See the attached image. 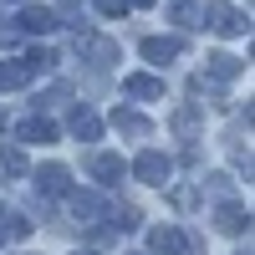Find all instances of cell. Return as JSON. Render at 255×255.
<instances>
[{
  "label": "cell",
  "instance_id": "cell-13",
  "mask_svg": "<svg viewBox=\"0 0 255 255\" xmlns=\"http://www.w3.org/2000/svg\"><path fill=\"white\" fill-rule=\"evenodd\" d=\"M92 179L118 184V179H123V158H118V153H97V158H92Z\"/></svg>",
  "mask_w": 255,
  "mask_h": 255
},
{
  "label": "cell",
  "instance_id": "cell-14",
  "mask_svg": "<svg viewBox=\"0 0 255 255\" xmlns=\"http://www.w3.org/2000/svg\"><path fill=\"white\" fill-rule=\"evenodd\" d=\"M240 67H245V61H240V56H230V51H215V56H209V77H215V82L235 77Z\"/></svg>",
  "mask_w": 255,
  "mask_h": 255
},
{
  "label": "cell",
  "instance_id": "cell-19",
  "mask_svg": "<svg viewBox=\"0 0 255 255\" xmlns=\"http://www.w3.org/2000/svg\"><path fill=\"white\" fill-rule=\"evenodd\" d=\"M0 46H20V26L15 20H0Z\"/></svg>",
  "mask_w": 255,
  "mask_h": 255
},
{
  "label": "cell",
  "instance_id": "cell-11",
  "mask_svg": "<svg viewBox=\"0 0 255 255\" xmlns=\"http://www.w3.org/2000/svg\"><path fill=\"white\" fill-rule=\"evenodd\" d=\"M72 133H77L82 143H97V138H102V123H97V113H92V108H77V113H72Z\"/></svg>",
  "mask_w": 255,
  "mask_h": 255
},
{
  "label": "cell",
  "instance_id": "cell-6",
  "mask_svg": "<svg viewBox=\"0 0 255 255\" xmlns=\"http://www.w3.org/2000/svg\"><path fill=\"white\" fill-rule=\"evenodd\" d=\"M215 225L225 230V235H245V230H250V209L245 204H220L215 209Z\"/></svg>",
  "mask_w": 255,
  "mask_h": 255
},
{
  "label": "cell",
  "instance_id": "cell-20",
  "mask_svg": "<svg viewBox=\"0 0 255 255\" xmlns=\"http://www.w3.org/2000/svg\"><path fill=\"white\" fill-rule=\"evenodd\" d=\"M174 20H179V26H204V20H199V5H179Z\"/></svg>",
  "mask_w": 255,
  "mask_h": 255
},
{
  "label": "cell",
  "instance_id": "cell-25",
  "mask_svg": "<svg viewBox=\"0 0 255 255\" xmlns=\"http://www.w3.org/2000/svg\"><path fill=\"white\" fill-rule=\"evenodd\" d=\"M240 255H250V250H240Z\"/></svg>",
  "mask_w": 255,
  "mask_h": 255
},
{
  "label": "cell",
  "instance_id": "cell-21",
  "mask_svg": "<svg viewBox=\"0 0 255 255\" xmlns=\"http://www.w3.org/2000/svg\"><path fill=\"white\" fill-rule=\"evenodd\" d=\"M92 5H97L102 15H123V10H128V0H92Z\"/></svg>",
  "mask_w": 255,
  "mask_h": 255
},
{
  "label": "cell",
  "instance_id": "cell-7",
  "mask_svg": "<svg viewBox=\"0 0 255 255\" xmlns=\"http://www.w3.org/2000/svg\"><path fill=\"white\" fill-rule=\"evenodd\" d=\"M148 245H153V255H179V250H189L184 230H174V225H158L153 235H148Z\"/></svg>",
  "mask_w": 255,
  "mask_h": 255
},
{
  "label": "cell",
  "instance_id": "cell-9",
  "mask_svg": "<svg viewBox=\"0 0 255 255\" xmlns=\"http://www.w3.org/2000/svg\"><path fill=\"white\" fill-rule=\"evenodd\" d=\"M123 92H128V97H138V102H158V97H163V82L138 72V77H128V82H123Z\"/></svg>",
  "mask_w": 255,
  "mask_h": 255
},
{
  "label": "cell",
  "instance_id": "cell-15",
  "mask_svg": "<svg viewBox=\"0 0 255 255\" xmlns=\"http://www.w3.org/2000/svg\"><path fill=\"white\" fill-rule=\"evenodd\" d=\"M20 138H26V143H51L56 128H51L46 118H26V123H20Z\"/></svg>",
  "mask_w": 255,
  "mask_h": 255
},
{
  "label": "cell",
  "instance_id": "cell-18",
  "mask_svg": "<svg viewBox=\"0 0 255 255\" xmlns=\"http://www.w3.org/2000/svg\"><path fill=\"white\" fill-rule=\"evenodd\" d=\"M0 168L5 174H26V153L20 148H0Z\"/></svg>",
  "mask_w": 255,
  "mask_h": 255
},
{
  "label": "cell",
  "instance_id": "cell-17",
  "mask_svg": "<svg viewBox=\"0 0 255 255\" xmlns=\"http://www.w3.org/2000/svg\"><path fill=\"white\" fill-rule=\"evenodd\" d=\"M194 128H199V108H179V113H174V133H179V138H189Z\"/></svg>",
  "mask_w": 255,
  "mask_h": 255
},
{
  "label": "cell",
  "instance_id": "cell-10",
  "mask_svg": "<svg viewBox=\"0 0 255 255\" xmlns=\"http://www.w3.org/2000/svg\"><path fill=\"white\" fill-rule=\"evenodd\" d=\"M36 184H41V194H67L72 174H67L61 163H46V168H36Z\"/></svg>",
  "mask_w": 255,
  "mask_h": 255
},
{
  "label": "cell",
  "instance_id": "cell-8",
  "mask_svg": "<svg viewBox=\"0 0 255 255\" xmlns=\"http://www.w3.org/2000/svg\"><path fill=\"white\" fill-rule=\"evenodd\" d=\"M113 128L128 133V138H148V133H153V123H148L143 113H133V108H118V113H113Z\"/></svg>",
  "mask_w": 255,
  "mask_h": 255
},
{
  "label": "cell",
  "instance_id": "cell-3",
  "mask_svg": "<svg viewBox=\"0 0 255 255\" xmlns=\"http://www.w3.org/2000/svg\"><path fill=\"white\" fill-rule=\"evenodd\" d=\"M77 51L92 56V67H113V61H118V46L108 36H92V31H77Z\"/></svg>",
  "mask_w": 255,
  "mask_h": 255
},
{
  "label": "cell",
  "instance_id": "cell-22",
  "mask_svg": "<svg viewBox=\"0 0 255 255\" xmlns=\"http://www.w3.org/2000/svg\"><path fill=\"white\" fill-rule=\"evenodd\" d=\"M56 5H67V10H72V5H77V0H56Z\"/></svg>",
  "mask_w": 255,
  "mask_h": 255
},
{
  "label": "cell",
  "instance_id": "cell-16",
  "mask_svg": "<svg viewBox=\"0 0 255 255\" xmlns=\"http://www.w3.org/2000/svg\"><path fill=\"white\" fill-rule=\"evenodd\" d=\"M102 209H108V204H102L97 194H72V215L77 220H102Z\"/></svg>",
  "mask_w": 255,
  "mask_h": 255
},
{
  "label": "cell",
  "instance_id": "cell-2",
  "mask_svg": "<svg viewBox=\"0 0 255 255\" xmlns=\"http://www.w3.org/2000/svg\"><path fill=\"white\" fill-rule=\"evenodd\" d=\"M15 26H20V36H51L61 26V15L51 5H26V10L15 15Z\"/></svg>",
  "mask_w": 255,
  "mask_h": 255
},
{
  "label": "cell",
  "instance_id": "cell-5",
  "mask_svg": "<svg viewBox=\"0 0 255 255\" xmlns=\"http://www.w3.org/2000/svg\"><path fill=\"white\" fill-rule=\"evenodd\" d=\"M168 153H158V148H148V153H138V163H133V174L143 179V184H163L168 179Z\"/></svg>",
  "mask_w": 255,
  "mask_h": 255
},
{
  "label": "cell",
  "instance_id": "cell-23",
  "mask_svg": "<svg viewBox=\"0 0 255 255\" xmlns=\"http://www.w3.org/2000/svg\"><path fill=\"white\" fill-rule=\"evenodd\" d=\"M0 240H10V235H5V220H0Z\"/></svg>",
  "mask_w": 255,
  "mask_h": 255
},
{
  "label": "cell",
  "instance_id": "cell-4",
  "mask_svg": "<svg viewBox=\"0 0 255 255\" xmlns=\"http://www.w3.org/2000/svg\"><path fill=\"white\" fill-rule=\"evenodd\" d=\"M138 51H143V61H153V67H168V61L184 51V41H179V36H148Z\"/></svg>",
  "mask_w": 255,
  "mask_h": 255
},
{
  "label": "cell",
  "instance_id": "cell-12",
  "mask_svg": "<svg viewBox=\"0 0 255 255\" xmlns=\"http://www.w3.org/2000/svg\"><path fill=\"white\" fill-rule=\"evenodd\" d=\"M36 72L26 67V61H0V92H15V87H26Z\"/></svg>",
  "mask_w": 255,
  "mask_h": 255
},
{
  "label": "cell",
  "instance_id": "cell-24",
  "mask_svg": "<svg viewBox=\"0 0 255 255\" xmlns=\"http://www.w3.org/2000/svg\"><path fill=\"white\" fill-rule=\"evenodd\" d=\"M133 5H148V0H133Z\"/></svg>",
  "mask_w": 255,
  "mask_h": 255
},
{
  "label": "cell",
  "instance_id": "cell-1",
  "mask_svg": "<svg viewBox=\"0 0 255 255\" xmlns=\"http://www.w3.org/2000/svg\"><path fill=\"white\" fill-rule=\"evenodd\" d=\"M199 20H204V26H215L220 36H245V31H250V20H245V10H235V5H225V0H215V5H204V10H199Z\"/></svg>",
  "mask_w": 255,
  "mask_h": 255
}]
</instances>
